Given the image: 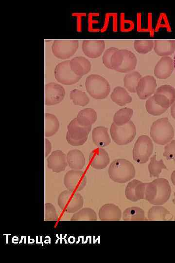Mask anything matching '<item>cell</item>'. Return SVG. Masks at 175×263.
<instances>
[{
    "mask_svg": "<svg viewBox=\"0 0 175 263\" xmlns=\"http://www.w3.org/2000/svg\"><path fill=\"white\" fill-rule=\"evenodd\" d=\"M145 107L148 113L154 116L161 115L167 110L158 105L155 102L153 96L148 98L146 102Z\"/></svg>",
    "mask_w": 175,
    "mask_h": 263,
    "instance_id": "d590c367",
    "label": "cell"
},
{
    "mask_svg": "<svg viewBox=\"0 0 175 263\" xmlns=\"http://www.w3.org/2000/svg\"><path fill=\"white\" fill-rule=\"evenodd\" d=\"M112 69L121 73H129L134 70L137 64L135 54L126 49H118L111 59Z\"/></svg>",
    "mask_w": 175,
    "mask_h": 263,
    "instance_id": "277c9868",
    "label": "cell"
},
{
    "mask_svg": "<svg viewBox=\"0 0 175 263\" xmlns=\"http://www.w3.org/2000/svg\"><path fill=\"white\" fill-rule=\"evenodd\" d=\"M59 128V122L53 114L45 113L44 114V135L50 137L55 134Z\"/></svg>",
    "mask_w": 175,
    "mask_h": 263,
    "instance_id": "83f0119b",
    "label": "cell"
},
{
    "mask_svg": "<svg viewBox=\"0 0 175 263\" xmlns=\"http://www.w3.org/2000/svg\"><path fill=\"white\" fill-rule=\"evenodd\" d=\"M170 177L172 183L175 186V170L172 172Z\"/></svg>",
    "mask_w": 175,
    "mask_h": 263,
    "instance_id": "7bdbcfd3",
    "label": "cell"
},
{
    "mask_svg": "<svg viewBox=\"0 0 175 263\" xmlns=\"http://www.w3.org/2000/svg\"><path fill=\"white\" fill-rule=\"evenodd\" d=\"M67 161L72 169L81 170L85 165V158L81 151L78 150H70L67 154Z\"/></svg>",
    "mask_w": 175,
    "mask_h": 263,
    "instance_id": "cb8c5ba5",
    "label": "cell"
},
{
    "mask_svg": "<svg viewBox=\"0 0 175 263\" xmlns=\"http://www.w3.org/2000/svg\"><path fill=\"white\" fill-rule=\"evenodd\" d=\"M153 96L158 105L168 109L175 102V89L170 85L160 86L157 89Z\"/></svg>",
    "mask_w": 175,
    "mask_h": 263,
    "instance_id": "4fadbf2b",
    "label": "cell"
},
{
    "mask_svg": "<svg viewBox=\"0 0 175 263\" xmlns=\"http://www.w3.org/2000/svg\"><path fill=\"white\" fill-rule=\"evenodd\" d=\"M174 220H175V219H174Z\"/></svg>",
    "mask_w": 175,
    "mask_h": 263,
    "instance_id": "bcb514c9",
    "label": "cell"
},
{
    "mask_svg": "<svg viewBox=\"0 0 175 263\" xmlns=\"http://www.w3.org/2000/svg\"><path fill=\"white\" fill-rule=\"evenodd\" d=\"M45 104L51 106L61 102L65 95L64 88L55 82L46 84L44 87Z\"/></svg>",
    "mask_w": 175,
    "mask_h": 263,
    "instance_id": "5bb4252c",
    "label": "cell"
},
{
    "mask_svg": "<svg viewBox=\"0 0 175 263\" xmlns=\"http://www.w3.org/2000/svg\"><path fill=\"white\" fill-rule=\"evenodd\" d=\"M174 70L173 59L170 56L162 57L154 68V75L158 78H168Z\"/></svg>",
    "mask_w": 175,
    "mask_h": 263,
    "instance_id": "ffe728a7",
    "label": "cell"
},
{
    "mask_svg": "<svg viewBox=\"0 0 175 263\" xmlns=\"http://www.w3.org/2000/svg\"><path fill=\"white\" fill-rule=\"evenodd\" d=\"M141 77V75L137 71L128 73L123 78L124 87L130 93H136L137 87Z\"/></svg>",
    "mask_w": 175,
    "mask_h": 263,
    "instance_id": "4dcf8cb0",
    "label": "cell"
},
{
    "mask_svg": "<svg viewBox=\"0 0 175 263\" xmlns=\"http://www.w3.org/2000/svg\"><path fill=\"white\" fill-rule=\"evenodd\" d=\"M146 184L136 179L129 182L125 190L126 198L132 202L145 198Z\"/></svg>",
    "mask_w": 175,
    "mask_h": 263,
    "instance_id": "9a60e30c",
    "label": "cell"
},
{
    "mask_svg": "<svg viewBox=\"0 0 175 263\" xmlns=\"http://www.w3.org/2000/svg\"><path fill=\"white\" fill-rule=\"evenodd\" d=\"M154 50L159 56H168L175 51V42L173 40H156L154 41Z\"/></svg>",
    "mask_w": 175,
    "mask_h": 263,
    "instance_id": "d4e9b609",
    "label": "cell"
},
{
    "mask_svg": "<svg viewBox=\"0 0 175 263\" xmlns=\"http://www.w3.org/2000/svg\"><path fill=\"white\" fill-rule=\"evenodd\" d=\"M171 114L172 116L175 119V102L171 106Z\"/></svg>",
    "mask_w": 175,
    "mask_h": 263,
    "instance_id": "b9f144b4",
    "label": "cell"
},
{
    "mask_svg": "<svg viewBox=\"0 0 175 263\" xmlns=\"http://www.w3.org/2000/svg\"><path fill=\"white\" fill-rule=\"evenodd\" d=\"M105 43L103 40H84L82 49L85 55L90 58H97L104 52Z\"/></svg>",
    "mask_w": 175,
    "mask_h": 263,
    "instance_id": "d6986e66",
    "label": "cell"
},
{
    "mask_svg": "<svg viewBox=\"0 0 175 263\" xmlns=\"http://www.w3.org/2000/svg\"><path fill=\"white\" fill-rule=\"evenodd\" d=\"M52 150V145L50 142L47 139H44V155L46 157L50 153Z\"/></svg>",
    "mask_w": 175,
    "mask_h": 263,
    "instance_id": "60d3db41",
    "label": "cell"
},
{
    "mask_svg": "<svg viewBox=\"0 0 175 263\" xmlns=\"http://www.w3.org/2000/svg\"><path fill=\"white\" fill-rule=\"evenodd\" d=\"M110 97L113 102L119 106H124L132 102V98L127 91L123 87H116L112 92Z\"/></svg>",
    "mask_w": 175,
    "mask_h": 263,
    "instance_id": "f1b7e54d",
    "label": "cell"
},
{
    "mask_svg": "<svg viewBox=\"0 0 175 263\" xmlns=\"http://www.w3.org/2000/svg\"><path fill=\"white\" fill-rule=\"evenodd\" d=\"M154 41L152 40H136L134 46L137 52L140 54H146L154 48Z\"/></svg>",
    "mask_w": 175,
    "mask_h": 263,
    "instance_id": "8d00e7d4",
    "label": "cell"
},
{
    "mask_svg": "<svg viewBox=\"0 0 175 263\" xmlns=\"http://www.w3.org/2000/svg\"><path fill=\"white\" fill-rule=\"evenodd\" d=\"M174 130L167 117L155 121L151 125L150 135L157 144L163 145L171 141L174 137Z\"/></svg>",
    "mask_w": 175,
    "mask_h": 263,
    "instance_id": "3957f363",
    "label": "cell"
},
{
    "mask_svg": "<svg viewBox=\"0 0 175 263\" xmlns=\"http://www.w3.org/2000/svg\"><path fill=\"white\" fill-rule=\"evenodd\" d=\"M133 111L129 108H124L118 111L113 117V122L118 126H122L129 121L133 115Z\"/></svg>",
    "mask_w": 175,
    "mask_h": 263,
    "instance_id": "d6a6232c",
    "label": "cell"
},
{
    "mask_svg": "<svg viewBox=\"0 0 175 263\" xmlns=\"http://www.w3.org/2000/svg\"><path fill=\"white\" fill-rule=\"evenodd\" d=\"M57 204L64 211L73 213L80 210L83 206L84 199L78 191L68 189L61 192L57 199Z\"/></svg>",
    "mask_w": 175,
    "mask_h": 263,
    "instance_id": "52a82bcc",
    "label": "cell"
},
{
    "mask_svg": "<svg viewBox=\"0 0 175 263\" xmlns=\"http://www.w3.org/2000/svg\"><path fill=\"white\" fill-rule=\"evenodd\" d=\"M97 220L96 212L90 207H84L75 212L72 216L71 221H95Z\"/></svg>",
    "mask_w": 175,
    "mask_h": 263,
    "instance_id": "f546056e",
    "label": "cell"
},
{
    "mask_svg": "<svg viewBox=\"0 0 175 263\" xmlns=\"http://www.w3.org/2000/svg\"><path fill=\"white\" fill-rule=\"evenodd\" d=\"M70 66L72 72L78 76L82 77L90 70V61L83 56H75L70 60Z\"/></svg>",
    "mask_w": 175,
    "mask_h": 263,
    "instance_id": "7402d4cb",
    "label": "cell"
},
{
    "mask_svg": "<svg viewBox=\"0 0 175 263\" xmlns=\"http://www.w3.org/2000/svg\"><path fill=\"white\" fill-rule=\"evenodd\" d=\"M150 221H168L172 220L170 212L161 205H155L151 207L147 213Z\"/></svg>",
    "mask_w": 175,
    "mask_h": 263,
    "instance_id": "484cf974",
    "label": "cell"
},
{
    "mask_svg": "<svg viewBox=\"0 0 175 263\" xmlns=\"http://www.w3.org/2000/svg\"><path fill=\"white\" fill-rule=\"evenodd\" d=\"M163 156L167 160H173L175 164V140H172L165 146Z\"/></svg>",
    "mask_w": 175,
    "mask_h": 263,
    "instance_id": "f35d334b",
    "label": "cell"
},
{
    "mask_svg": "<svg viewBox=\"0 0 175 263\" xmlns=\"http://www.w3.org/2000/svg\"><path fill=\"white\" fill-rule=\"evenodd\" d=\"M92 138L94 144L99 147L107 146L111 142L108 129L104 126L94 128L92 132Z\"/></svg>",
    "mask_w": 175,
    "mask_h": 263,
    "instance_id": "603a6c76",
    "label": "cell"
},
{
    "mask_svg": "<svg viewBox=\"0 0 175 263\" xmlns=\"http://www.w3.org/2000/svg\"><path fill=\"white\" fill-rule=\"evenodd\" d=\"M64 184L66 188L69 190L81 191L87 184V178L83 171L71 169L65 175Z\"/></svg>",
    "mask_w": 175,
    "mask_h": 263,
    "instance_id": "7c38bea8",
    "label": "cell"
},
{
    "mask_svg": "<svg viewBox=\"0 0 175 263\" xmlns=\"http://www.w3.org/2000/svg\"><path fill=\"white\" fill-rule=\"evenodd\" d=\"M108 174L114 182L125 183L135 177L136 170L130 161L125 159H117L112 162L109 165Z\"/></svg>",
    "mask_w": 175,
    "mask_h": 263,
    "instance_id": "7a4b0ae2",
    "label": "cell"
},
{
    "mask_svg": "<svg viewBox=\"0 0 175 263\" xmlns=\"http://www.w3.org/2000/svg\"><path fill=\"white\" fill-rule=\"evenodd\" d=\"M171 188L168 181L160 178L146 184L145 199L154 205H162L170 197Z\"/></svg>",
    "mask_w": 175,
    "mask_h": 263,
    "instance_id": "6da1fadb",
    "label": "cell"
},
{
    "mask_svg": "<svg viewBox=\"0 0 175 263\" xmlns=\"http://www.w3.org/2000/svg\"><path fill=\"white\" fill-rule=\"evenodd\" d=\"M76 118L80 125L91 126L97 119V114L94 109L87 108L79 111Z\"/></svg>",
    "mask_w": 175,
    "mask_h": 263,
    "instance_id": "4316f807",
    "label": "cell"
},
{
    "mask_svg": "<svg viewBox=\"0 0 175 263\" xmlns=\"http://www.w3.org/2000/svg\"><path fill=\"white\" fill-rule=\"evenodd\" d=\"M122 218L125 221H143L145 219V213L140 207H129L123 211Z\"/></svg>",
    "mask_w": 175,
    "mask_h": 263,
    "instance_id": "1f68e13d",
    "label": "cell"
},
{
    "mask_svg": "<svg viewBox=\"0 0 175 263\" xmlns=\"http://www.w3.org/2000/svg\"><path fill=\"white\" fill-rule=\"evenodd\" d=\"M70 97L75 105L85 106L89 102V98L86 93L78 89L72 90Z\"/></svg>",
    "mask_w": 175,
    "mask_h": 263,
    "instance_id": "e575fe53",
    "label": "cell"
},
{
    "mask_svg": "<svg viewBox=\"0 0 175 263\" xmlns=\"http://www.w3.org/2000/svg\"><path fill=\"white\" fill-rule=\"evenodd\" d=\"M173 202L175 205V192H174V198L173 199Z\"/></svg>",
    "mask_w": 175,
    "mask_h": 263,
    "instance_id": "ee69618b",
    "label": "cell"
},
{
    "mask_svg": "<svg viewBox=\"0 0 175 263\" xmlns=\"http://www.w3.org/2000/svg\"><path fill=\"white\" fill-rule=\"evenodd\" d=\"M153 144L151 139L146 135L139 137L133 149V158L140 164L146 163L153 150Z\"/></svg>",
    "mask_w": 175,
    "mask_h": 263,
    "instance_id": "9c48e42d",
    "label": "cell"
},
{
    "mask_svg": "<svg viewBox=\"0 0 175 263\" xmlns=\"http://www.w3.org/2000/svg\"><path fill=\"white\" fill-rule=\"evenodd\" d=\"M118 50L116 47H110L104 52L102 57L103 63L107 68L112 69L111 59L114 53Z\"/></svg>",
    "mask_w": 175,
    "mask_h": 263,
    "instance_id": "ab89813d",
    "label": "cell"
},
{
    "mask_svg": "<svg viewBox=\"0 0 175 263\" xmlns=\"http://www.w3.org/2000/svg\"><path fill=\"white\" fill-rule=\"evenodd\" d=\"M110 132L113 141L119 145H124L131 142L136 135V128L132 121L122 126H118L113 122Z\"/></svg>",
    "mask_w": 175,
    "mask_h": 263,
    "instance_id": "8992f818",
    "label": "cell"
},
{
    "mask_svg": "<svg viewBox=\"0 0 175 263\" xmlns=\"http://www.w3.org/2000/svg\"><path fill=\"white\" fill-rule=\"evenodd\" d=\"M173 61H174V69H175V55L174 56Z\"/></svg>",
    "mask_w": 175,
    "mask_h": 263,
    "instance_id": "f6af8a7d",
    "label": "cell"
},
{
    "mask_svg": "<svg viewBox=\"0 0 175 263\" xmlns=\"http://www.w3.org/2000/svg\"><path fill=\"white\" fill-rule=\"evenodd\" d=\"M98 216L103 221H119L122 217V211L119 207L114 204H105L100 208Z\"/></svg>",
    "mask_w": 175,
    "mask_h": 263,
    "instance_id": "44dd1931",
    "label": "cell"
},
{
    "mask_svg": "<svg viewBox=\"0 0 175 263\" xmlns=\"http://www.w3.org/2000/svg\"><path fill=\"white\" fill-rule=\"evenodd\" d=\"M58 215L54 206L50 203L44 205V220L45 221H56Z\"/></svg>",
    "mask_w": 175,
    "mask_h": 263,
    "instance_id": "74e56055",
    "label": "cell"
},
{
    "mask_svg": "<svg viewBox=\"0 0 175 263\" xmlns=\"http://www.w3.org/2000/svg\"><path fill=\"white\" fill-rule=\"evenodd\" d=\"M156 79L151 75L142 77L137 87L136 93L141 99H146L154 94L157 87Z\"/></svg>",
    "mask_w": 175,
    "mask_h": 263,
    "instance_id": "2e32d148",
    "label": "cell"
},
{
    "mask_svg": "<svg viewBox=\"0 0 175 263\" xmlns=\"http://www.w3.org/2000/svg\"><path fill=\"white\" fill-rule=\"evenodd\" d=\"M88 160L91 167L97 169H105L110 162L108 153L102 148L92 150L89 154Z\"/></svg>",
    "mask_w": 175,
    "mask_h": 263,
    "instance_id": "ac0fdd59",
    "label": "cell"
},
{
    "mask_svg": "<svg viewBox=\"0 0 175 263\" xmlns=\"http://www.w3.org/2000/svg\"><path fill=\"white\" fill-rule=\"evenodd\" d=\"M54 72L57 81L64 85L75 84L81 78L72 72L70 66V60H65L58 63Z\"/></svg>",
    "mask_w": 175,
    "mask_h": 263,
    "instance_id": "8fae6325",
    "label": "cell"
},
{
    "mask_svg": "<svg viewBox=\"0 0 175 263\" xmlns=\"http://www.w3.org/2000/svg\"><path fill=\"white\" fill-rule=\"evenodd\" d=\"M78 45L77 40H55L52 44V50L55 56L65 59L74 55Z\"/></svg>",
    "mask_w": 175,
    "mask_h": 263,
    "instance_id": "30bf717a",
    "label": "cell"
},
{
    "mask_svg": "<svg viewBox=\"0 0 175 263\" xmlns=\"http://www.w3.org/2000/svg\"><path fill=\"white\" fill-rule=\"evenodd\" d=\"M156 157V155H154L151 158L148 166L150 177H158L163 169H167L163 161L157 160Z\"/></svg>",
    "mask_w": 175,
    "mask_h": 263,
    "instance_id": "836d02e7",
    "label": "cell"
},
{
    "mask_svg": "<svg viewBox=\"0 0 175 263\" xmlns=\"http://www.w3.org/2000/svg\"><path fill=\"white\" fill-rule=\"evenodd\" d=\"M47 161L48 168L56 173L65 170L68 165L67 155L60 150L53 151L48 157Z\"/></svg>",
    "mask_w": 175,
    "mask_h": 263,
    "instance_id": "e0dca14e",
    "label": "cell"
},
{
    "mask_svg": "<svg viewBox=\"0 0 175 263\" xmlns=\"http://www.w3.org/2000/svg\"><path fill=\"white\" fill-rule=\"evenodd\" d=\"M67 129L66 139L68 143L73 146H79L83 145L87 141L91 126H83L75 118L69 123Z\"/></svg>",
    "mask_w": 175,
    "mask_h": 263,
    "instance_id": "ba28073f",
    "label": "cell"
},
{
    "mask_svg": "<svg viewBox=\"0 0 175 263\" xmlns=\"http://www.w3.org/2000/svg\"><path fill=\"white\" fill-rule=\"evenodd\" d=\"M85 86L87 92L96 99L106 98L110 91L108 81L104 77L96 74L88 75L86 80Z\"/></svg>",
    "mask_w": 175,
    "mask_h": 263,
    "instance_id": "5b68a950",
    "label": "cell"
}]
</instances>
